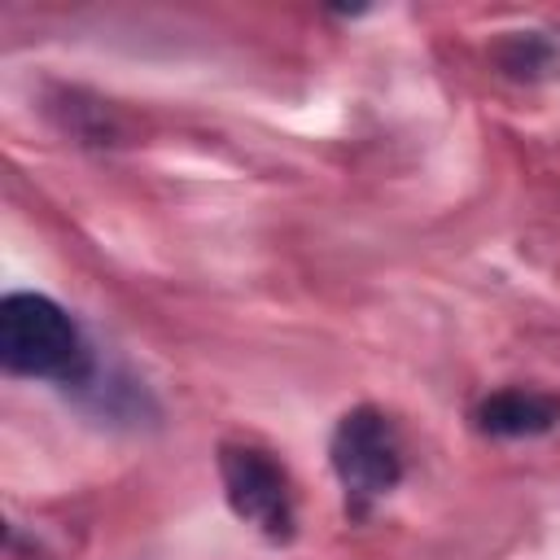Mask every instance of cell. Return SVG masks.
Listing matches in <instances>:
<instances>
[{
  "mask_svg": "<svg viewBox=\"0 0 560 560\" xmlns=\"http://www.w3.org/2000/svg\"><path fill=\"white\" fill-rule=\"evenodd\" d=\"M328 464L346 490V508L363 516L407 472L402 433L381 407H350L328 438Z\"/></svg>",
  "mask_w": 560,
  "mask_h": 560,
  "instance_id": "7a4b0ae2",
  "label": "cell"
},
{
  "mask_svg": "<svg viewBox=\"0 0 560 560\" xmlns=\"http://www.w3.org/2000/svg\"><path fill=\"white\" fill-rule=\"evenodd\" d=\"M472 424L486 438H542L560 424V398L525 385H508L486 394L472 407Z\"/></svg>",
  "mask_w": 560,
  "mask_h": 560,
  "instance_id": "277c9868",
  "label": "cell"
},
{
  "mask_svg": "<svg viewBox=\"0 0 560 560\" xmlns=\"http://www.w3.org/2000/svg\"><path fill=\"white\" fill-rule=\"evenodd\" d=\"M0 359L13 376L88 385L92 354L70 311L44 293H9L0 302Z\"/></svg>",
  "mask_w": 560,
  "mask_h": 560,
  "instance_id": "6da1fadb",
  "label": "cell"
},
{
  "mask_svg": "<svg viewBox=\"0 0 560 560\" xmlns=\"http://www.w3.org/2000/svg\"><path fill=\"white\" fill-rule=\"evenodd\" d=\"M499 66H503L512 79H538V74H547V70L556 66V48H551L542 35L525 31V35H512V39L499 48Z\"/></svg>",
  "mask_w": 560,
  "mask_h": 560,
  "instance_id": "5b68a950",
  "label": "cell"
},
{
  "mask_svg": "<svg viewBox=\"0 0 560 560\" xmlns=\"http://www.w3.org/2000/svg\"><path fill=\"white\" fill-rule=\"evenodd\" d=\"M219 481L236 521L254 525L267 542H289L298 534V499L284 464L249 442L219 446Z\"/></svg>",
  "mask_w": 560,
  "mask_h": 560,
  "instance_id": "3957f363",
  "label": "cell"
}]
</instances>
